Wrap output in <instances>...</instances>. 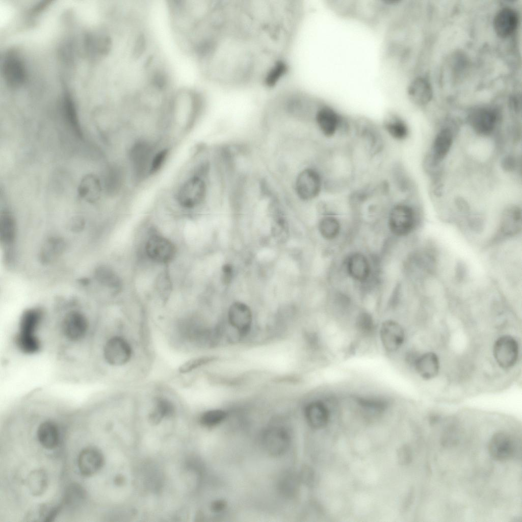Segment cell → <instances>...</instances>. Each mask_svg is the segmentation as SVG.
Returning <instances> with one entry per match:
<instances>
[{"instance_id":"6da1fadb","label":"cell","mask_w":522,"mask_h":522,"mask_svg":"<svg viewBox=\"0 0 522 522\" xmlns=\"http://www.w3.org/2000/svg\"><path fill=\"white\" fill-rule=\"evenodd\" d=\"M288 48L283 23L268 2L221 1L205 55L222 77L253 84L282 69Z\"/></svg>"},{"instance_id":"7a4b0ae2","label":"cell","mask_w":522,"mask_h":522,"mask_svg":"<svg viewBox=\"0 0 522 522\" xmlns=\"http://www.w3.org/2000/svg\"><path fill=\"white\" fill-rule=\"evenodd\" d=\"M312 119L319 133L326 141L352 137L354 120L331 106L319 103Z\"/></svg>"},{"instance_id":"3957f363","label":"cell","mask_w":522,"mask_h":522,"mask_svg":"<svg viewBox=\"0 0 522 522\" xmlns=\"http://www.w3.org/2000/svg\"><path fill=\"white\" fill-rule=\"evenodd\" d=\"M205 163L195 166L178 186L174 194L176 202L185 209H193L201 205L207 196Z\"/></svg>"},{"instance_id":"277c9868","label":"cell","mask_w":522,"mask_h":522,"mask_svg":"<svg viewBox=\"0 0 522 522\" xmlns=\"http://www.w3.org/2000/svg\"><path fill=\"white\" fill-rule=\"evenodd\" d=\"M352 139L357 141L368 160L379 159L386 149L387 140L380 126L366 119L354 120Z\"/></svg>"},{"instance_id":"5b68a950","label":"cell","mask_w":522,"mask_h":522,"mask_svg":"<svg viewBox=\"0 0 522 522\" xmlns=\"http://www.w3.org/2000/svg\"><path fill=\"white\" fill-rule=\"evenodd\" d=\"M294 189L297 197L305 202L316 200L325 193L320 165H310L302 168L296 177Z\"/></svg>"},{"instance_id":"8992f818","label":"cell","mask_w":522,"mask_h":522,"mask_svg":"<svg viewBox=\"0 0 522 522\" xmlns=\"http://www.w3.org/2000/svg\"><path fill=\"white\" fill-rule=\"evenodd\" d=\"M41 319V312L37 308L25 311L21 317L15 342L21 352L33 354L40 350L41 343L36 331Z\"/></svg>"},{"instance_id":"52a82bcc","label":"cell","mask_w":522,"mask_h":522,"mask_svg":"<svg viewBox=\"0 0 522 522\" xmlns=\"http://www.w3.org/2000/svg\"><path fill=\"white\" fill-rule=\"evenodd\" d=\"M156 151L153 144L145 139L137 140L131 146L128 161L133 177L136 181H139L149 176L150 165Z\"/></svg>"},{"instance_id":"ba28073f","label":"cell","mask_w":522,"mask_h":522,"mask_svg":"<svg viewBox=\"0 0 522 522\" xmlns=\"http://www.w3.org/2000/svg\"><path fill=\"white\" fill-rule=\"evenodd\" d=\"M415 222V213L410 205L402 201L394 202L388 214V225L394 234L407 235L413 229Z\"/></svg>"},{"instance_id":"9c48e42d","label":"cell","mask_w":522,"mask_h":522,"mask_svg":"<svg viewBox=\"0 0 522 522\" xmlns=\"http://www.w3.org/2000/svg\"><path fill=\"white\" fill-rule=\"evenodd\" d=\"M516 438L509 434L499 431L490 438L488 446L490 455L494 459L505 461L521 457V445Z\"/></svg>"},{"instance_id":"30bf717a","label":"cell","mask_w":522,"mask_h":522,"mask_svg":"<svg viewBox=\"0 0 522 522\" xmlns=\"http://www.w3.org/2000/svg\"><path fill=\"white\" fill-rule=\"evenodd\" d=\"M145 250L150 259L160 264L170 262L176 254V248L173 243L166 238L156 234L149 237Z\"/></svg>"},{"instance_id":"8fae6325","label":"cell","mask_w":522,"mask_h":522,"mask_svg":"<svg viewBox=\"0 0 522 522\" xmlns=\"http://www.w3.org/2000/svg\"><path fill=\"white\" fill-rule=\"evenodd\" d=\"M518 345L514 338L504 335L494 343L493 353L499 366L503 369H509L516 363L518 356Z\"/></svg>"},{"instance_id":"7c38bea8","label":"cell","mask_w":522,"mask_h":522,"mask_svg":"<svg viewBox=\"0 0 522 522\" xmlns=\"http://www.w3.org/2000/svg\"><path fill=\"white\" fill-rule=\"evenodd\" d=\"M105 360L110 365L122 366L130 359L132 349L129 343L123 338L115 336L109 339L103 349Z\"/></svg>"},{"instance_id":"4fadbf2b","label":"cell","mask_w":522,"mask_h":522,"mask_svg":"<svg viewBox=\"0 0 522 522\" xmlns=\"http://www.w3.org/2000/svg\"><path fill=\"white\" fill-rule=\"evenodd\" d=\"M3 74L7 84L12 88L22 86L27 79V70L21 58L16 53H8L2 65Z\"/></svg>"},{"instance_id":"5bb4252c","label":"cell","mask_w":522,"mask_h":522,"mask_svg":"<svg viewBox=\"0 0 522 522\" xmlns=\"http://www.w3.org/2000/svg\"><path fill=\"white\" fill-rule=\"evenodd\" d=\"M228 322L240 337H244L250 332L253 321V316L250 307L241 302H236L229 307L228 311Z\"/></svg>"},{"instance_id":"9a60e30c","label":"cell","mask_w":522,"mask_h":522,"mask_svg":"<svg viewBox=\"0 0 522 522\" xmlns=\"http://www.w3.org/2000/svg\"><path fill=\"white\" fill-rule=\"evenodd\" d=\"M89 329L87 319L77 311H71L64 317L61 323V331L68 341L76 342L82 340Z\"/></svg>"},{"instance_id":"2e32d148","label":"cell","mask_w":522,"mask_h":522,"mask_svg":"<svg viewBox=\"0 0 522 522\" xmlns=\"http://www.w3.org/2000/svg\"><path fill=\"white\" fill-rule=\"evenodd\" d=\"M380 126L386 139L395 143L404 141L409 134L406 122L394 112L385 114Z\"/></svg>"},{"instance_id":"e0dca14e","label":"cell","mask_w":522,"mask_h":522,"mask_svg":"<svg viewBox=\"0 0 522 522\" xmlns=\"http://www.w3.org/2000/svg\"><path fill=\"white\" fill-rule=\"evenodd\" d=\"M498 116L497 111L493 108H479L471 112L468 116V121L475 132L486 136L493 131Z\"/></svg>"},{"instance_id":"ac0fdd59","label":"cell","mask_w":522,"mask_h":522,"mask_svg":"<svg viewBox=\"0 0 522 522\" xmlns=\"http://www.w3.org/2000/svg\"><path fill=\"white\" fill-rule=\"evenodd\" d=\"M379 336L381 344L386 351L393 353L403 345L405 332L398 322L391 320L383 322L380 328Z\"/></svg>"},{"instance_id":"d6986e66","label":"cell","mask_w":522,"mask_h":522,"mask_svg":"<svg viewBox=\"0 0 522 522\" xmlns=\"http://www.w3.org/2000/svg\"><path fill=\"white\" fill-rule=\"evenodd\" d=\"M263 445L268 452L273 456H280L289 449L290 437L288 432L281 427L268 429L263 436Z\"/></svg>"},{"instance_id":"ffe728a7","label":"cell","mask_w":522,"mask_h":522,"mask_svg":"<svg viewBox=\"0 0 522 522\" xmlns=\"http://www.w3.org/2000/svg\"><path fill=\"white\" fill-rule=\"evenodd\" d=\"M104 463L102 453L97 448L89 447L82 450L77 459V465L81 474L86 477L91 476L98 472Z\"/></svg>"},{"instance_id":"44dd1931","label":"cell","mask_w":522,"mask_h":522,"mask_svg":"<svg viewBox=\"0 0 522 522\" xmlns=\"http://www.w3.org/2000/svg\"><path fill=\"white\" fill-rule=\"evenodd\" d=\"M518 21L517 14L513 9L504 8L495 16L493 21L494 30L499 36L508 37L516 30Z\"/></svg>"},{"instance_id":"7402d4cb","label":"cell","mask_w":522,"mask_h":522,"mask_svg":"<svg viewBox=\"0 0 522 522\" xmlns=\"http://www.w3.org/2000/svg\"><path fill=\"white\" fill-rule=\"evenodd\" d=\"M346 269L349 276L359 282L366 281L371 273L369 262L360 253H354L348 257L346 261Z\"/></svg>"},{"instance_id":"603a6c76","label":"cell","mask_w":522,"mask_h":522,"mask_svg":"<svg viewBox=\"0 0 522 522\" xmlns=\"http://www.w3.org/2000/svg\"><path fill=\"white\" fill-rule=\"evenodd\" d=\"M413 366L422 378L425 380H430L435 377L438 374L439 361L436 354L433 352H426L419 355Z\"/></svg>"},{"instance_id":"cb8c5ba5","label":"cell","mask_w":522,"mask_h":522,"mask_svg":"<svg viewBox=\"0 0 522 522\" xmlns=\"http://www.w3.org/2000/svg\"><path fill=\"white\" fill-rule=\"evenodd\" d=\"M304 414L307 423L315 428L325 426L329 417L327 407L320 400L313 401L308 403L304 409Z\"/></svg>"},{"instance_id":"d4e9b609","label":"cell","mask_w":522,"mask_h":522,"mask_svg":"<svg viewBox=\"0 0 522 522\" xmlns=\"http://www.w3.org/2000/svg\"><path fill=\"white\" fill-rule=\"evenodd\" d=\"M408 94L415 105L422 106L429 102L432 97V90L429 82L422 77H417L410 83Z\"/></svg>"},{"instance_id":"484cf974","label":"cell","mask_w":522,"mask_h":522,"mask_svg":"<svg viewBox=\"0 0 522 522\" xmlns=\"http://www.w3.org/2000/svg\"><path fill=\"white\" fill-rule=\"evenodd\" d=\"M37 434L39 442L46 449H53L59 443V428L53 422L47 421L42 423L37 429Z\"/></svg>"},{"instance_id":"4316f807","label":"cell","mask_w":522,"mask_h":522,"mask_svg":"<svg viewBox=\"0 0 522 522\" xmlns=\"http://www.w3.org/2000/svg\"><path fill=\"white\" fill-rule=\"evenodd\" d=\"M453 143L451 130L445 128L437 134L433 144L432 153L434 163L442 161L449 152Z\"/></svg>"},{"instance_id":"83f0119b","label":"cell","mask_w":522,"mask_h":522,"mask_svg":"<svg viewBox=\"0 0 522 522\" xmlns=\"http://www.w3.org/2000/svg\"><path fill=\"white\" fill-rule=\"evenodd\" d=\"M460 427L458 421L454 417H448L445 422L440 437V443L445 448L457 446L460 437Z\"/></svg>"},{"instance_id":"f1b7e54d","label":"cell","mask_w":522,"mask_h":522,"mask_svg":"<svg viewBox=\"0 0 522 522\" xmlns=\"http://www.w3.org/2000/svg\"><path fill=\"white\" fill-rule=\"evenodd\" d=\"M521 229V213L517 207L506 211L501 221L500 231L502 235L510 236L517 233Z\"/></svg>"},{"instance_id":"f546056e","label":"cell","mask_w":522,"mask_h":522,"mask_svg":"<svg viewBox=\"0 0 522 522\" xmlns=\"http://www.w3.org/2000/svg\"><path fill=\"white\" fill-rule=\"evenodd\" d=\"M63 111L65 120L74 135L81 138L82 132L77 118L75 105L72 97L67 92L64 93L63 97Z\"/></svg>"},{"instance_id":"4dcf8cb0","label":"cell","mask_w":522,"mask_h":522,"mask_svg":"<svg viewBox=\"0 0 522 522\" xmlns=\"http://www.w3.org/2000/svg\"><path fill=\"white\" fill-rule=\"evenodd\" d=\"M27 486L33 496L43 494L48 487V477L45 471L42 469L32 471L27 479Z\"/></svg>"},{"instance_id":"1f68e13d","label":"cell","mask_w":522,"mask_h":522,"mask_svg":"<svg viewBox=\"0 0 522 522\" xmlns=\"http://www.w3.org/2000/svg\"><path fill=\"white\" fill-rule=\"evenodd\" d=\"M318 229L322 237L326 240H331L338 235L341 224L339 220L335 216L327 214L320 219Z\"/></svg>"},{"instance_id":"d6a6232c","label":"cell","mask_w":522,"mask_h":522,"mask_svg":"<svg viewBox=\"0 0 522 522\" xmlns=\"http://www.w3.org/2000/svg\"><path fill=\"white\" fill-rule=\"evenodd\" d=\"M122 168L114 167L110 169L106 177L105 186L110 193H117L124 185L125 174Z\"/></svg>"},{"instance_id":"836d02e7","label":"cell","mask_w":522,"mask_h":522,"mask_svg":"<svg viewBox=\"0 0 522 522\" xmlns=\"http://www.w3.org/2000/svg\"><path fill=\"white\" fill-rule=\"evenodd\" d=\"M86 491L82 486L77 484H70L66 489L63 504L69 508H75L84 501Z\"/></svg>"},{"instance_id":"e575fe53","label":"cell","mask_w":522,"mask_h":522,"mask_svg":"<svg viewBox=\"0 0 522 522\" xmlns=\"http://www.w3.org/2000/svg\"><path fill=\"white\" fill-rule=\"evenodd\" d=\"M1 226L2 240L5 244H11L14 238L15 227L13 219L9 214L5 213L3 216Z\"/></svg>"},{"instance_id":"d590c367","label":"cell","mask_w":522,"mask_h":522,"mask_svg":"<svg viewBox=\"0 0 522 522\" xmlns=\"http://www.w3.org/2000/svg\"><path fill=\"white\" fill-rule=\"evenodd\" d=\"M169 149L164 147L158 150L152 159L149 169V176L155 174L162 168L169 156Z\"/></svg>"},{"instance_id":"8d00e7d4","label":"cell","mask_w":522,"mask_h":522,"mask_svg":"<svg viewBox=\"0 0 522 522\" xmlns=\"http://www.w3.org/2000/svg\"><path fill=\"white\" fill-rule=\"evenodd\" d=\"M227 416L225 411L221 409H213L205 412L201 416V423L208 427L217 425L224 421Z\"/></svg>"},{"instance_id":"74e56055","label":"cell","mask_w":522,"mask_h":522,"mask_svg":"<svg viewBox=\"0 0 522 522\" xmlns=\"http://www.w3.org/2000/svg\"><path fill=\"white\" fill-rule=\"evenodd\" d=\"M272 233L275 239L280 242L285 241L288 237V224L283 217L279 214L274 218L272 224Z\"/></svg>"},{"instance_id":"f35d334b","label":"cell","mask_w":522,"mask_h":522,"mask_svg":"<svg viewBox=\"0 0 522 522\" xmlns=\"http://www.w3.org/2000/svg\"><path fill=\"white\" fill-rule=\"evenodd\" d=\"M215 359L212 356H204L191 358L182 363L179 368V371L181 373H187L206 364Z\"/></svg>"},{"instance_id":"ab89813d","label":"cell","mask_w":522,"mask_h":522,"mask_svg":"<svg viewBox=\"0 0 522 522\" xmlns=\"http://www.w3.org/2000/svg\"><path fill=\"white\" fill-rule=\"evenodd\" d=\"M357 328L362 334L369 335L374 331L375 325L373 319L368 313L362 312L356 321Z\"/></svg>"},{"instance_id":"60d3db41","label":"cell","mask_w":522,"mask_h":522,"mask_svg":"<svg viewBox=\"0 0 522 522\" xmlns=\"http://www.w3.org/2000/svg\"><path fill=\"white\" fill-rule=\"evenodd\" d=\"M100 278L105 284L112 289L117 290L121 286V281L119 277L109 269H103L100 271Z\"/></svg>"},{"instance_id":"b9f144b4","label":"cell","mask_w":522,"mask_h":522,"mask_svg":"<svg viewBox=\"0 0 522 522\" xmlns=\"http://www.w3.org/2000/svg\"><path fill=\"white\" fill-rule=\"evenodd\" d=\"M163 418L165 416L171 415L174 412L173 404L168 400L163 398H158L155 401L153 409Z\"/></svg>"},{"instance_id":"7bdbcfd3","label":"cell","mask_w":522,"mask_h":522,"mask_svg":"<svg viewBox=\"0 0 522 522\" xmlns=\"http://www.w3.org/2000/svg\"><path fill=\"white\" fill-rule=\"evenodd\" d=\"M397 456L400 464H409L412 460V452L410 447L406 445L401 446L397 451Z\"/></svg>"},{"instance_id":"ee69618b","label":"cell","mask_w":522,"mask_h":522,"mask_svg":"<svg viewBox=\"0 0 522 522\" xmlns=\"http://www.w3.org/2000/svg\"><path fill=\"white\" fill-rule=\"evenodd\" d=\"M222 272L223 281L226 283H228L230 281L232 276L233 270L231 266L229 264L224 265Z\"/></svg>"},{"instance_id":"f6af8a7d","label":"cell","mask_w":522,"mask_h":522,"mask_svg":"<svg viewBox=\"0 0 522 522\" xmlns=\"http://www.w3.org/2000/svg\"><path fill=\"white\" fill-rule=\"evenodd\" d=\"M502 166L503 168L507 171L513 170L515 166L514 158L511 156H506L502 161Z\"/></svg>"},{"instance_id":"bcb514c9","label":"cell","mask_w":522,"mask_h":522,"mask_svg":"<svg viewBox=\"0 0 522 522\" xmlns=\"http://www.w3.org/2000/svg\"><path fill=\"white\" fill-rule=\"evenodd\" d=\"M226 504L224 501L217 500L212 503L211 508L213 511L218 512L223 510Z\"/></svg>"},{"instance_id":"7dc6e473","label":"cell","mask_w":522,"mask_h":522,"mask_svg":"<svg viewBox=\"0 0 522 522\" xmlns=\"http://www.w3.org/2000/svg\"><path fill=\"white\" fill-rule=\"evenodd\" d=\"M440 419V416L437 414H432L430 415L429 418V422L431 425H434L437 423Z\"/></svg>"},{"instance_id":"c3c4849f","label":"cell","mask_w":522,"mask_h":522,"mask_svg":"<svg viewBox=\"0 0 522 522\" xmlns=\"http://www.w3.org/2000/svg\"><path fill=\"white\" fill-rule=\"evenodd\" d=\"M114 482L115 484L117 485H120L123 483L124 478L121 476L118 475L115 477Z\"/></svg>"}]
</instances>
